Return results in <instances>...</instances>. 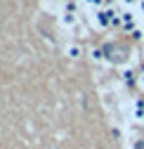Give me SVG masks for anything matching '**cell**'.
Returning <instances> with one entry per match:
<instances>
[{"label":"cell","mask_w":144,"mask_h":149,"mask_svg":"<svg viewBox=\"0 0 144 149\" xmlns=\"http://www.w3.org/2000/svg\"><path fill=\"white\" fill-rule=\"evenodd\" d=\"M69 54H71V57H78V54H80V47H69Z\"/></svg>","instance_id":"9c48e42d"},{"label":"cell","mask_w":144,"mask_h":149,"mask_svg":"<svg viewBox=\"0 0 144 149\" xmlns=\"http://www.w3.org/2000/svg\"><path fill=\"white\" fill-rule=\"evenodd\" d=\"M64 24H69V26H73V24H76V17L71 14V12H69V14H64Z\"/></svg>","instance_id":"52a82bcc"},{"label":"cell","mask_w":144,"mask_h":149,"mask_svg":"<svg viewBox=\"0 0 144 149\" xmlns=\"http://www.w3.org/2000/svg\"><path fill=\"white\" fill-rule=\"evenodd\" d=\"M135 118L137 121H144V97H137L135 100Z\"/></svg>","instance_id":"3957f363"},{"label":"cell","mask_w":144,"mask_h":149,"mask_svg":"<svg viewBox=\"0 0 144 149\" xmlns=\"http://www.w3.org/2000/svg\"><path fill=\"white\" fill-rule=\"evenodd\" d=\"M85 3H87V5H92V7H97V10H99V7L104 5V0H85Z\"/></svg>","instance_id":"ba28073f"},{"label":"cell","mask_w":144,"mask_h":149,"mask_svg":"<svg viewBox=\"0 0 144 149\" xmlns=\"http://www.w3.org/2000/svg\"><path fill=\"white\" fill-rule=\"evenodd\" d=\"M120 19H123V24H120V29L123 31H128V33H132L139 24H137V14L135 12H123L120 14Z\"/></svg>","instance_id":"6da1fadb"},{"label":"cell","mask_w":144,"mask_h":149,"mask_svg":"<svg viewBox=\"0 0 144 149\" xmlns=\"http://www.w3.org/2000/svg\"><path fill=\"white\" fill-rule=\"evenodd\" d=\"M92 59H95V62H102V59H104V50L95 47V50H92Z\"/></svg>","instance_id":"5b68a950"},{"label":"cell","mask_w":144,"mask_h":149,"mask_svg":"<svg viewBox=\"0 0 144 149\" xmlns=\"http://www.w3.org/2000/svg\"><path fill=\"white\" fill-rule=\"evenodd\" d=\"M123 81L128 83V85H132V83H135V71H132V69H125V71H123Z\"/></svg>","instance_id":"277c9868"},{"label":"cell","mask_w":144,"mask_h":149,"mask_svg":"<svg viewBox=\"0 0 144 149\" xmlns=\"http://www.w3.org/2000/svg\"><path fill=\"white\" fill-rule=\"evenodd\" d=\"M139 10H142V17H144V0H139Z\"/></svg>","instance_id":"8fae6325"},{"label":"cell","mask_w":144,"mask_h":149,"mask_svg":"<svg viewBox=\"0 0 144 149\" xmlns=\"http://www.w3.org/2000/svg\"><path fill=\"white\" fill-rule=\"evenodd\" d=\"M132 36H135L137 40H142V38H144V26H137V29L132 31Z\"/></svg>","instance_id":"8992f818"},{"label":"cell","mask_w":144,"mask_h":149,"mask_svg":"<svg viewBox=\"0 0 144 149\" xmlns=\"http://www.w3.org/2000/svg\"><path fill=\"white\" fill-rule=\"evenodd\" d=\"M123 5H128V7H132V5H139V0H123Z\"/></svg>","instance_id":"30bf717a"},{"label":"cell","mask_w":144,"mask_h":149,"mask_svg":"<svg viewBox=\"0 0 144 149\" xmlns=\"http://www.w3.org/2000/svg\"><path fill=\"white\" fill-rule=\"evenodd\" d=\"M114 10L111 7H106V10H97V26L106 29V26H111V19H114Z\"/></svg>","instance_id":"7a4b0ae2"},{"label":"cell","mask_w":144,"mask_h":149,"mask_svg":"<svg viewBox=\"0 0 144 149\" xmlns=\"http://www.w3.org/2000/svg\"><path fill=\"white\" fill-rule=\"evenodd\" d=\"M139 83H142V88H144V73H142V76H139Z\"/></svg>","instance_id":"7c38bea8"}]
</instances>
